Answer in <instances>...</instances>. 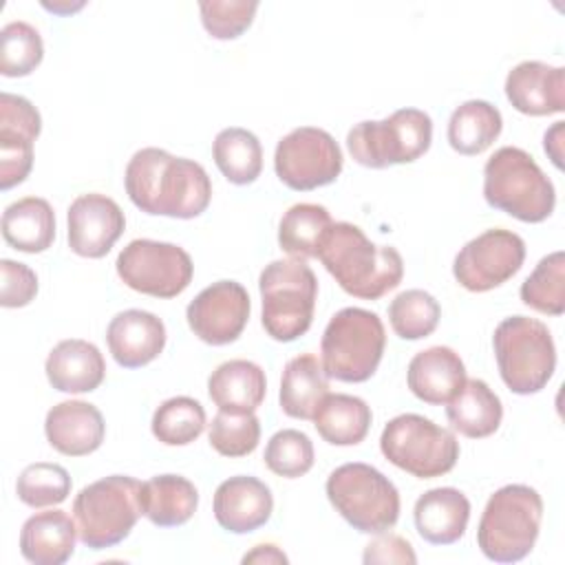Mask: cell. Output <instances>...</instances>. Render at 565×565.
Returning a JSON list of instances; mask_svg holds the SVG:
<instances>
[{
    "instance_id": "obj_1",
    "label": "cell",
    "mask_w": 565,
    "mask_h": 565,
    "mask_svg": "<svg viewBox=\"0 0 565 565\" xmlns=\"http://www.w3.org/2000/svg\"><path fill=\"white\" fill-rule=\"evenodd\" d=\"M124 185L132 205L150 216L185 221L203 214L212 201V181L201 163L154 146L130 157Z\"/></svg>"
},
{
    "instance_id": "obj_2",
    "label": "cell",
    "mask_w": 565,
    "mask_h": 565,
    "mask_svg": "<svg viewBox=\"0 0 565 565\" xmlns=\"http://www.w3.org/2000/svg\"><path fill=\"white\" fill-rule=\"evenodd\" d=\"M316 258L349 296L362 300L382 298L404 276V260L395 247L375 245L358 225L347 221L331 223Z\"/></svg>"
},
{
    "instance_id": "obj_3",
    "label": "cell",
    "mask_w": 565,
    "mask_h": 565,
    "mask_svg": "<svg viewBox=\"0 0 565 565\" xmlns=\"http://www.w3.org/2000/svg\"><path fill=\"white\" fill-rule=\"evenodd\" d=\"M483 199L523 223L545 221L556 205L554 183L534 157L516 146H503L486 161Z\"/></svg>"
},
{
    "instance_id": "obj_4",
    "label": "cell",
    "mask_w": 565,
    "mask_h": 565,
    "mask_svg": "<svg viewBox=\"0 0 565 565\" xmlns=\"http://www.w3.org/2000/svg\"><path fill=\"white\" fill-rule=\"evenodd\" d=\"M541 519V494L525 483H508L490 494L479 519L477 545L494 563H516L532 552Z\"/></svg>"
},
{
    "instance_id": "obj_5",
    "label": "cell",
    "mask_w": 565,
    "mask_h": 565,
    "mask_svg": "<svg viewBox=\"0 0 565 565\" xmlns=\"http://www.w3.org/2000/svg\"><path fill=\"white\" fill-rule=\"evenodd\" d=\"M384 347L386 331L380 316L362 307H344L324 327L320 362L327 377L360 384L377 371Z\"/></svg>"
},
{
    "instance_id": "obj_6",
    "label": "cell",
    "mask_w": 565,
    "mask_h": 565,
    "mask_svg": "<svg viewBox=\"0 0 565 565\" xmlns=\"http://www.w3.org/2000/svg\"><path fill=\"white\" fill-rule=\"evenodd\" d=\"M263 313L260 322L269 338L294 342L313 322L318 278L300 258H282L265 265L258 278Z\"/></svg>"
},
{
    "instance_id": "obj_7",
    "label": "cell",
    "mask_w": 565,
    "mask_h": 565,
    "mask_svg": "<svg viewBox=\"0 0 565 565\" xmlns=\"http://www.w3.org/2000/svg\"><path fill=\"white\" fill-rule=\"evenodd\" d=\"M492 347L499 375L512 393L532 395L552 380L556 347L545 322L530 316L503 318L494 329Z\"/></svg>"
},
{
    "instance_id": "obj_8",
    "label": "cell",
    "mask_w": 565,
    "mask_h": 565,
    "mask_svg": "<svg viewBox=\"0 0 565 565\" xmlns=\"http://www.w3.org/2000/svg\"><path fill=\"white\" fill-rule=\"evenodd\" d=\"M327 499L335 512L362 534L388 532L399 519V492L377 468L353 461L327 477Z\"/></svg>"
},
{
    "instance_id": "obj_9",
    "label": "cell",
    "mask_w": 565,
    "mask_h": 565,
    "mask_svg": "<svg viewBox=\"0 0 565 565\" xmlns=\"http://www.w3.org/2000/svg\"><path fill=\"white\" fill-rule=\"evenodd\" d=\"M139 488L141 483L128 475H110L84 486L73 501L79 541L90 550L121 543L141 516Z\"/></svg>"
},
{
    "instance_id": "obj_10",
    "label": "cell",
    "mask_w": 565,
    "mask_h": 565,
    "mask_svg": "<svg viewBox=\"0 0 565 565\" xmlns=\"http://www.w3.org/2000/svg\"><path fill=\"white\" fill-rule=\"evenodd\" d=\"M433 119L419 108H399L386 119H366L347 132L349 154L364 168L413 163L428 152Z\"/></svg>"
},
{
    "instance_id": "obj_11",
    "label": "cell",
    "mask_w": 565,
    "mask_h": 565,
    "mask_svg": "<svg viewBox=\"0 0 565 565\" xmlns=\"http://www.w3.org/2000/svg\"><path fill=\"white\" fill-rule=\"evenodd\" d=\"M380 450L395 468L417 479L441 477L459 459L455 433L417 413L393 417L380 435Z\"/></svg>"
},
{
    "instance_id": "obj_12",
    "label": "cell",
    "mask_w": 565,
    "mask_h": 565,
    "mask_svg": "<svg viewBox=\"0 0 565 565\" xmlns=\"http://www.w3.org/2000/svg\"><path fill=\"white\" fill-rule=\"evenodd\" d=\"M115 267L126 287L152 298L183 294L194 276L192 258L183 247L152 238L130 241L119 252Z\"/></svg>"
},
{
    "instance_id": "obj_13",
    "label": "cell",
    "mask_w": 565,
    "mask_h": 565,
    "mask_svg": "<svg viewBox=\"0 0 565 565\" xmlns=\"http://www.w3.org/2000/svg\"><path fill=\"white\" fill-rule=\"evenodd\" d=\"M342 163L338 141L316 126L294 128L276 143L274 152L276 177L298 192L333 183L342 172Z\"/></svg>"
},
{
    "instance_id": "obj_14",
    "label": "cell",
    "mask_w": 565,
    "mask_h": 565,
    "mask_svg": "<svg viewBox=\"0 0 565 565\" xmlns=\"http://www.w3.org/2000/svg\"><path fill=\"white\" fill-rule=\"evenodd\" d=\"M525 260L523 238L503 227H492L468 241L455 256V280L475 294L490 291L508 282Z\"/></svg>"
},
{
    "instance_id": "obj_15",
    "label": "cell",
    "mask_w": 565,
    "mask_h": 565,
    "mask_svg": "<svg viewBox=\"0 0 565 565\" xmlns=\"http://www.w3.org/2000/svg\"><path fill=\"white\" fill-rule=\"evenodd\" d=\"M247 289L236 280H216L194 296L185 309L192 333L212 347H223L243 333L249 320Z\"/></svg>"
},
{
    "instance_id": "obj_16",
    "label": "cell",
    "mask_w": 565,
    "mask_h": 565,
    "mask_svg": "<svg viewBox=\"0 0 565 565\" xmlns=\"http://www.w3.org/2000/svg\"><path fill=\"white\" fill-rule=\"evenodd\" d=\"M42 117L22 95H0V188L22 183L33 168V141L40 137Z\"/></svg>"
},
{
    "instance_id": "obj_17",
    "label": "cell",
    "mask_w": 565,
    "mask_h": 565,
    "mask_svg": "<svg viewBox=\"0 0 565 565\" xmlns=\"http://www.w3.org/2000/svg\"><path fill=\"white\" fill-rule=\"evenodd\" d=\"M68 247L84 258L106 256L126 230V216L106 194H79L66 212Z\"/></svg>"
},
{
    "instance_id": "obj_18",
    "label": "cell",
    "mask_w": 565,
    "mask_h": 565,
    "mask_svg": "<svg viewBox=\"0 0 565 565\" xmlns=\"http://www.w3.org/2000/svg\"><path fill=\"white\" fill-rule=\"evenodd\" d=\"M212 512L216 523L232 534H249L263 527L274 512L269 486L249 475H236L218 483Z\"/></svg>"
},
{
    "instance_id": "obj_19",
    "label": "cell",
    "mask_w": 565,
    "mask_h": 565,
    "mask_svg": "<svg viewBox=\"0 0 565 565\" xmlns=\"http://www.w3.org/2000/svg\"><path fill=\"white\" fill-rule=\"evenodd\" d=\"M505 97L514 110L530 117L563 113L565 68L539 60H525L508 73Z\"/></svg>"
},
{
    "instance_id": "obj_20",
    "label": "cell",
    "mask_w": 565,
    "mask_h": 565,
    "mask_svg": "<svg viewBox=\"0 0 565 565\" xmlns=\"http://www.w3.org/2000/svg\"><path fill=\"white\" fill-rule=\"evenodd\" d=\"M113 360L124 369H141L159 358L166 347V324L150 311H119L106 329Z\"/></svg>"
},
{
    "instance_id": "obj_21",
    "label": "cell",
    "mask_w": 565,
    "mask_h": 565,
    "mask_svg": "<svg viewBox=\"0 0 565 565\" xmlns=\"http://www.w3.org/2000/svg\"><path fill=\"white\" fill-rule=\"evenodd\" d=\"M44 435L60 455L86 457L102 446L106 422L95 404L66 399L46 413Z\"/></svg>"
},
{
    "instance_id": "obj_22",
    "label": "cell",
    "mask_w": 565,
    "mask_h": 565,
    "mask_svg": "<svg viewBox=\"0 0 565 565\" xmlns=\"http://www.w3.org/2000/svg\"><path fill=\"white\" fill-rule=\"evenodd\" d=\"M466 382V366L450 347H430L413 355L406 371L411 393L430 406L448 404Z\"/></svg>"
},
{
    "instance_id": "obj_23",
    "label": "cell",
    "mask_w": 565,
    "mask_h": 565,
    "mask_svg": "<svg viewBox=\"0 0 565 565\" xmlns=\"http://www.w3.org/2000/svg\"><path fill=\"white\" fill-rule=\"evenodd\" d=\"M49 384L60 393H90L106 377V362L99 349L79 338L57 342L44 362Z\"/></svg>"
},
{
    "instance_id": "obj_24",
    "label": "cell",
    "mask_w": 565,
    "mask_h": 565,
    "mask_svg": "<svg viewBox=\"0 0 565 565\" xmlns=\"http://www.w3.org/2000/svg\"><path fill=\"white\" fill-rule=\"evenodd\" d=\"M417 534L433 545L457 543L470 521V501L457 488H433L413 508Z\"/></svg>"
},
{
    "instance_id": "obj_25",
    "label": "cell",
    "mask_w": 565,
    "mask_h": 565,
    "mask_svg": "<svg viewBox=\"0 0 565 565\" xmlns=\"http://www.w3.org/2000/svg\"><path fill=\"white\" fill-rule=\"evenodd\" d=\"M77 525L64 510L29 516L20 530V554L33 565H62L75 552Z\"/></svg>"
},
{
    "instance_id": "obj_26",
    "label": "cell",
    "mask_w": 565,
    "mask_h": 565,
    "mask_svg": "<svg viewBox=\"0 0 565 565\" xmlns=\"http://www.w3.org/2000/svg\"><path fill=\"white\" fill-rule=\"evenodd\" d=\"M207 393L218 411L254 413L267 393L265 371L252 360H227L207 377Z\"/></svg>"
},
{
    "instance_id": "obj_27",
    "label": "cell",
    "mask_w": 565,
    "mask_h": 565,
    "mask_svg": "<svg viewBox=\"0 0 565 565\" xmlns=\"http://www.w3.org/2000/svg\"><path fill=\"white\" fill-rule=\"evenodd\" d=\"M141 516L159 527H177L192 519L199 490L181 475H154L139 488Z\"/></svg>"
},
{
    "instance_id": "obj_28",
    "label": "cell",
    "mask_w": 565,
    "mask_h": 565,
    "mask_svg": "<svg viewBox=\"0 0 565 565\" xmlns=\"http://www.w3.org/2000/svg\"><path fill=\"white\" fill-rule=\"evenodd\" d=\"M2 238L18 252L40 254L55 241V212L42 196H24L2 212Z\"/></svg>"
},
{
    "instance_id": "obj_29",
    "label": "cell",
    "mask_w": 565,
    "mask_h": 565,
    "mask_svg": "<svg viewBox=\"0 0 565 565\" xmlns=\"http://www.w3.org/2000/svg\"><path fill=\"white\" fill-rule=\"evenodd\" d=\"M450 426L470 439H483L497 433L503 419L499 395L479 377H466L457 395L446 404Z\"/></svg>"
},
{
    "instance_id": "obj_30",
    "label": "cell",
    "mask_w": 565,
    "mask_h": 565,
    "mask_svg": "<svg viewBox=\"0 0 565 565\" xmlns=\"http://www.w3.org/2000/svg\"><path fill=\"white\" fill-rule=\"evenodd\" d=\"M329 395V377L313 353H300L285 364L280 380V408L294 419H313L320 402Z\"/></svg>"
},
{
    "instance_id": "obj_31",
    "label": "cell",
    "mask_w": 565,
    "mask_h": 565,
    "mask_svg": "<svg viewBox=\"0 0 565 565\" xmlns=\"http://www.w3.org/2000/svg\"><path fill=\"white\" fill-rule=\"evenodd\" d=\"M371 419V406L362 397L329 393L313 415V426L331 446H355L369 435Z\"/></svg>"
},
{
    "instance_id": "obj_32",
    "label": "cell",
    "mask_w": 565,
    "mask_h": 565,
    "mask_svg": "<svg viewBox=\"0 0 565 565\" xmlns=\"http://www.w3.org/2000/svg\"><path fill=\"white\" fill-rule=\"evenodd\" d=\"M503 117L486 99H468L457 106L448 119V143L455 152L475 157L488 150L501 135Z\"/></svg>"
},
{
    "instance_id": "obj_33",
    "label": "cell",
    "mask_w": 565,
    "mask_h": 565,
    "mask_svg": "<svg viewBox=\"0 0 565 565\" xmlns=\"http://www.w3.org/2000/svg\"><path fill=\"white\" fill-rule=\"evenodd\" d=\"M212 157L221 174L234 185H249L260 177L263 148L258 137L247 128H223L214 137Z\"/></svg>"
},
{
    "instance_id": "obj_34",
    "label": "cell",
    "mask_w": 565,
    "mask_h": 565,
    "mask_svg": "<svg viewBox=\"0 0 565 565\" xmlns=\"http://www.w3.org/2000/svg\"><path fill=\"white\" fill-rule=\"evenodd\" d=\"M331 223V214L324 205L296 203L282 214L278 223V245L291 258H316Z\"/></svg>"
},
{
    "instance_id": "obj_35",
    "label": "cell",
    "mask_w": 565,
    "mask_h": 565,
    "mask_svg": "<svg viewBox=\"0 0 565 565\" xmlns=\"http://www.w3.org/2000/svg\"><path fill=\"white\" fill-rule=\"evenodd\" d=\"M519 296L523 305L545 316H563L565 311V254L561 249L543 256L532 274L521 282Z\"/></svg>"
},
{
    "instance_id": "obj_36",
    "label": "cell",
    "mask_w": 565,
    "mask_h": 565,
    "mask_svg": "<svg viewBox=\"0 0 565 565\" xmlns=\"http://www.w3.org/2000/svg\"><path fill=\"white\" fill-rule=\"evenodd\" d=\"M150 428L166 446H188L199 439L205 428V408L188 395L170 397L157 406Z\"/></svg>"
},
{
    "instance_id": "obj_37",
    "label": "cell",
    "mask_w": 565,
    "mask_h": 565,
    "mask_svg": "<svg viewBox=\"0 0 565 565\" xmlns=\"http://www.w3.org/2000/svg\"><path fill=\"white\" fill-rule=\"evenodd\" d=\"M441 318V307L424 289H406L388 305V322L402 340L428 338Z\"/></svg>"
},
{
    "instance_id": "obj_38",
    "label": "cell",
    "mask_w": 565,
    "mask_h": 565,
    "mask_svg": "<svg viewBox=\"0 0 565 565\" xmlns=\"http://www.w3.org/2000/svg\"><path fill=\"white\" fill-rule=\"evenodd\" d=\"M44 57L42 35L35 26L13 20L0 31V73L4 77H24L40 66Z\"/></svg>"
},
{
    "instance_id": "obj_39",
    "label": "cell",
    "mask_w": 565,
    "mask_h": 565,
    "mask_svg": "<svg viewBox=\"0 0 565 565\" xmlns=\"http://www.w3.org/2000/svg\"><path fill=\"white\" fill-rule=\"evenodd\" d=\"M15 494L29 508L57 505L71 494V475L60 463L35 461L20 472Z\"/></svg>"
},
{
    "instance_id": "obj_40",
    "label": "cell",
    "mask_w": 565,
    "mask_h": 565,
    "mask_svg": "<svg viewBox=\"0 0 565 565\" xmlns=\"http://www.w3.org/2000/svg\"><path fill=\"white\" fill-rule=\"evenodd\" d=\"M263 459L274 475L298 479L311 470L316 452L311 439L302 430L282 428L269 437Z\"/></svg>"
},
{
    "instance_id": "obj_41",
    "label": "cell",
    "mask_w": 565,
    "mask_h": 565,
    "mask_svg": "<svg viewBox=\"0 0 565 565\" xmlns=\"http://www.w3.org/2000/svg\"><path fill=\"white\" fill-rule=\"evenodd\" d=\"M207 439L223 457H247L260 441V422L254 413L218 411L210 424Z\"/></svg>"
},
{
    "instance_id": "obj_42",
    "label": "cell",
    "mask_w": 565,
    "mask_h": 565,
    "mask_svg": "<svg viewBox=\"0 0 565 565\" xmlns=\"http://www.w3.org/2000/svg\"><path fill=\"white\" fill-rule=\"evenodd\" d=\"M258 2L256 0H203L199 2L203 29L216 40H234L243 35L254 15Z\"/></svg>"
},
{
    "instance_id": "obj_43",
    "label": "cell",
    "mask_w": 565,
    "mask_h": 565,
    "mask_svg": "<svg viewBox=\"0 0 565 565\" xmlns=\"http://www.w3.org/2000/svg\"><path fill=\"white\" fill-rule=\"evenodd\" d=\"M0 271H2L0 305L7 309L26 307L38 294L35 271L29 265L11 260V258L0 260Z\"/></svg>"
},
{
    "instance_id": "obj_44",
    "label": "cell",
    "mask_w": 565,
    "mask_h": 565,
    "mask_svg": "<svg viewBox=\"0 0 565 565\" xmlns=\"http://www.w3.org/2000/svg\"><path fill=\"white\" fill-rule=\"evenodd\" d=\"M377 539H373L364 554H362V561L369 565V563H417V556L413 552V545L397 536V534H375Z\"/></svg>"
},
{
    "instance_id": "obj_45",
    "label": "cell",
    "mask_w": 565,
    "mask_h": 565,
    "mask_svg": "<svg viewBox=\"0 0 565 565\" xmlns=\"http://www.w3.org/2000/svg\"><path fill=\"white\" fill-rule=\"evenodd\" d=\"M289 558H287V554L278 547V545H274V543H260V545H254V550L252 552H247L245 556H243V563L247 565V563H265V565H276V563H287Z\"/></svg>"
},
{
    "instance_id": "obj_46",
    "label": "cell",
    "mask_w": 565,
    "mask_h": 565,
    "mask_svg": "<svg viewBox=\"0 0 565 565\" xmlns=\"http://www.w3.org/2000/svg\"><path fill=\"white\" fill-rule=\"evenodd\" d=\"M543 148L550 154L556 168L563 166V121H554V126L543 137Z\"/></svg>"
},
{
    "instance_id": "obj_47",
    "label": "cell",
    "mask_w": 565,
    "mask_h": 565,
    "mask_svg": "<svg viewBox=\"0 0 565 565\" xmlns=\"http://www.w3.org/2000/svg\"><path fill=\"white\" fill-rule=\"evenodd\" d=\"M44 7L51 9V11H55V13H71V11H75V9H82L84 2H79V4H57V2L49 4V2H44Z\"/></svg>"
}]
</instances>
